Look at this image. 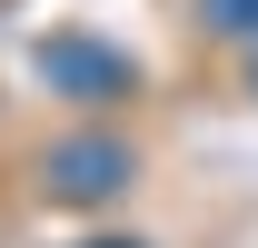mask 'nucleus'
Listing matches in <instances>:
<instances>
[{
  "instance_id": "nucleus-1",
  "label": "nucleus",
  "mask_w": 258,
  "mask_h": 248,
  "mask_svg": "<svg viewBox=\"0 0 258 248\" xmlns=\"http://www.w3.org/2000/svg\"><path fill=\"white\" fill-rule=\"evenodd\" d=\"M40 80H50L60 99H129V90H139L129 50H109V40H90V30H60V40H40Z\"/></svg>"
},
{
  "instance_id": "nucleus-2",
  "label": "nucleus",
  "mask_w": 258,
  "mask_h": 248,
  "mask_svg": "<svg viewBox=\"0 0 258 248\" xmlns=\"http://www.w3.org/2000/svg\"><path fill=\"white\" fill-rule=\"evenodd\" d=\"M50 189L90 209V199H109V189H129V149L99 139V129H90V139H60V149H50Z\"/></svg>"
},
{
  "instance_id": "nucleus-3",
  "label": "nucleus",
  "mask_w": 258,
  "mask_h": 248,
  "mask_svg": "<svg viewBox=\"0 0 258 248\" xmlns=\"http://www.w3.org/2000/svg\"><path fill=\"white\" fill-rule=\"evenodd\" d=\"M209 30H238V40H258V0H209Z\"/></svg>"
},
{
  "instance_id": "nucleus-4",
  "label": "nucleus",
  "mask_w": 258,
  "mask_h": 248,
  "mask_svg": "<svg viewBox=\"0 0 258 248\" xmlns=\"http://www.w3.org/2000/svg\"><path fill=\"white\" fill-rule=\"evenodd\" d=\"M99 248H119V238H99Z\"/></svg>"
}]
</instances>
